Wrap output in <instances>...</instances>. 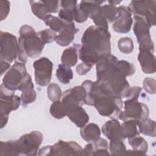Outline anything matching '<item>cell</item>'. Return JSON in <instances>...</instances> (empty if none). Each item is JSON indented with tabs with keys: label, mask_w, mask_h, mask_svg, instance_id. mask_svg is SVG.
Returning a JSON list of instances; mask_svg holds the SVG:
<instances>
[{
	"label": "cell",
	"mask_w": 156,
	"mask_h": 156,
	"mask_svg": "<svg viewBox=\"0 0 156 156\" xmlns=\"http://www.w3.org/2000/svg\"><path fill=\"white\" fill-rule=\"evenodd\" d=\"M33 13L40 20L44 19L51 13H57L59 9V1H30Z\"/></svg>",
	"instance_id": "cell-14"
},
{
	"label": "cell",
	"mask_w": 156,
	"mask_h": 156,
	"mask_svg": "<svg viewBox=\"0 0 156 156\" xmlns=\"http://www.w3.org/2000/svg\"><path fill=\"white\" fill-rule=\"evenodd\" d=\"M1 117V129H2L7 123L9 119V115L7 116H0Z\"/></svg>",
	"instance_id": "cell-47"
},
{
	"label": "cell",
	"mask_w": 156,
	"mask_h": 156,
	"mask_svg": "<svg viewBox=\"0 0 156 156\" xmlns=\"http://www.w3.org/2000/svg\"><path fill=\"white\" fill-rule=\"evenodd\" d=\"M0 155H20L16 140L0 142Z\"/></svg>",
	"instance_id": "cell-29"
},
{
	"label": "cell",
	"mask_w": 156,
	"mask_h": 156,
	"mask_svg": "<svg viewBox=\"0 0 156 156\" xmlns=\"http://www.w3.org/2000/svg\"><path fill=\"white\" fill-rule=\"evenodd\" d=\"M30 74H27L25 79L18 88V90L22 91L21 99L22 105L26 107L28 104L34 102L37 98L36 92Z\"/></svg>",
	"instance_id": "cell-21"
},
{
	"label": "cell",
	"mask_w": 156,
	"mask_h": 156,
	"mask_svg": "<svg viewBox=\"0 0 156 156\" xmlns=\"http://www.w3.org/2000/svg\"><path fill=\"white\" fill-rule=\"evenodd\" d=\"M104 1H82L77 5L74 20L79 23L87 21L100 6L105 2Z\"/></svg>",
	"instance_id": "cell-17"
},
{
	"label": "cell",
	"mask_w": 156,
	"mask_h": 156,
	"mask_svg": "<svg viewBox=\"0 0 156 156\" xmlns=\"http://www.w3.org/2000/svg\"><path fill=\"white\" fill-rule=\"evenodd\" d=\"M118 60V58L112 54L101 57L96 63L97 78L114 68Z\"/></svg>",
	"instance_id": "cell-25"
},
{
	"label": "cell",
	"mask_w": 156,
	"mask_h": 156,
	"mask_svg": "<svg viewBox=\"0 0 156 156\" xmlns=\"http://www.w3.org/2000/svg\"><path fill=\"white\" fill-rule=\"evenodd\" d=\"M39 155H82L83 149L76 142L59 140L53 146H46L41 148Z\"/></svg>",
	"instance_id": "cell-4"
},
{
	"label": "cell",
	"mask_w": 156,
	"mask_h": 156,
	"mask_svg": "<svg viewBox=\"0 0 156 156\" xmlns=\"http://www.w3.org/2000/svg\"><path fill=\"white\" fill-rule=\"evenodd\" d=\"M133 30L139 43V47L147 48L154 52V45L149 32L151 27L147 21L144 18L136 15H133Z\"/></svg>",
	"instance_id": "cell-9"
},
{
	"label": "cell",
	"mask_w": 156,
	"mask_h": 156,
	"mask_svg": "<svg viewBox=\"0 0 156 156\" xmlns=\"http://www.w3.org/2000/svg\"><path fill=\"white\" fill-rule=\"evenodd\" d=\"M93 147V155H109L110 154L108 151V144L107 141L102 138H99L97 141L92 143Z\"/></svg>",
	"instance_id": "cell-34"
},
{
	"label": "cell",
	"mask_w": 156,
	"mask_h": 156,
	"mask_svg": "<svg viewBox=\"0 0 156 156\" xmlns=\"http://www.w3.org/2000/svg\"><path fill=\"white\" fill-rule=\"evenodd\" d=\"M121 1H108V4H111V5H118L119 4L121 3Z\"/></svg>",
	"instance_id": "cell-48"
},
{
	"label": "cell",
	"mask_w": 156,
	"mask_h": 156,
	"mask_svg": "<svg viewBox=\"0 0 156 156\" xmlns=\"http://www.w3.org/2000/svg\"><path fill=\"white\" fill-rule=\"evenodd\" d=\"M37 34L44 44L50 43L55 41L57 37L56 33L50 29H46L39 31L37 32Z\"/></svg>",
	"instance_id": "cell-39"
},
{
	"label": "cell",
	"mask_w": 156,
	"mask_h": 156,
	"mask_svg": "<svg viewBox=\"0 0 156 156\" xmlns=\"http://www.w3.org/2000/svg\"><path fill=\"white\" fill-rule=\"evenodd\" d=\"M93 147L92 143H89L83 149V155H93Z\"/></svg>",
	"instance_id": "cell-44"
},
{
	"label": "cell",
	"mask_w": 156,
	"mask_h": 156,
	"mask_svg": "<svg viewBox=\"0 0 156 156\" xmlns=\"http://www.w3.org/2000/svg\"><path fill=\"white\" fill-rule=\"evenodd\" d=\"M129 144L132 146L133 150L146 154L148 149V144L144 138L139 135L128 138Z\"/></svg>",
	"instance_id": "cell-31"
},
{
	"label": "cell",
	"mask_w": 156,
	"mask_h": 156,
	"mask_svg": "<svg viewBox=\"0 0 156 156\" xmlns=\"http://www.w3.org/2000/svg\"><path fill=\"white\" fill-rule=\"evenodd\" d=\"M60 5L62 9L58 12L59 18L66 22H73L75 18L77 1L63 0L60 1Z\"/></svg>",
	"instance_id": "cell-23"
},
{
	"label": "cell",
	"mask_w": 156,
	"mask_h": 156,
	"mask_svg": "<svg viewBox=\"0 0 156 156\" xmlns=\"http://www.w3.org/2000/svg\"><path fill=\"white\" fill-rule=\"evenodd\" d=\"M79 47V44L74 43L73 46L64 50L61 57V62L63 65L68 67L74 66L76 65L78 60L77 51Z\"/></svg>",
	"instance_id": "cell-26"
},
{
	"label": "cell",
	"mask_w": 156,
	"mask_h": 156,
	"mask_svg": "<svg viewBox=\"0 0 156 156\" xmlns=\"http://www.w3.org/2000/svg\"><path fill=\"white\" fill-rule=\"evenodd\" d=\"M21 98L15 94L14 91L7 89L2 83L0 87V116H7L13 110L18 108Z\"/></svg>",
	"instance_id": "cell-12"
},
{
	"label": "cell",
	"mask_w": 156,
	"mask_h": 156,
	"mask_svg": "<svg viewBox=\"0 0 156 156\" xmlns=\"http://www.w3.org/2000/svg\"><path fill=\"white\" fill-rule=\"evenodd\" d=\"M0 58L10 64L18 58V43L16 37L10 33L2 30L0 32Z\"/></svg>",
	"instance_id": "cell-10"
},
{
	"label": "cell",
	"mask_w": 156,
	"mask_h": 156,
	"mask_svg": "<svg viewBox=\"0 0 156 156\" xmlns=\"http://www.w3.org/2000/svg\"><path fill=\"white\" fill-rule=\"evenodd\" d=\"M146 154L135 150H126L124 155H145Z\"/></svg>",
	"instance_id": "cell-46"
},
{
	"label": "cell",
	"mask_w": 156,
	"mask_h": 156,
	"mask_svg": "<svg viewBox=\"0 0 156 156\" xmlns=\"http://www.w3.org/2000/svg\"><path fill=\"white\" fill-rule=\"evenodd\" d=\"M133 19L128 7L120 5L117 7V16L113 24L115 32L119 34L128 33L132 27Z\"/></svg>",
	"instance_id": "cell-15"
},
{
	"label": "cell",
	"mask_w": 156,
	"mask_h": 156,
	"mask_svg": "<svg viewBox=\"0 0 156 156\" xmlns=\"http://www.w3.org/2000/svg\"><path fill=\"white\" fill-rule=\"evenodd\" d=\"M49 112L51 115L56 119H62L66 116L65 107L62 101L54 102L51 105Z\"/></svg>",
	"instance_id": "cell-35"
},
{
	"label": "cell",
	"mask_w": 156,
	"mask_h": 156,
	"mask_svg": "<svg viewBox=\"0 0 156 156\" xmlns=\"http://www.w3.org/2000/svg\"><path fill=\"white\" fill-rule=\"evenodd\" d=\"M19 34L20 35L18 39V58L19 60L26 63L28 57L33 58L39 57L45 44L34 28L27 24L23 25L20 27Z\"/></svg>",
	"instance_id": "cell-2"
},
{
	"label": "cell",
	"mask_w": 156,
	"mask_h": 156,
	"mask_svg": "<svg viewBox=\"0 0 156 156\" xmlns=\"http://www.w3.org/2000/svg\"><path fill=\"white\" fill-rule=\"evenodd\" d=\"M109 151L112 155H123L126 152V147L123 141H110Z\"/></svg>",
	"instance_id": "cell-37"
},
{
	"label": "cell",
	"mask_w": 156,
	"mask_h": 156,
	"mask_svg": "<svg viewBox=\"0 0 156 156\" xmlns=\"http://www.w3.org/2000/svg\"><path fill=\"white\" fill-rule=\"evenodd\" d=\"M43 140V134L39 131H32L22 135L16 140L20 155H37Z\"/></svg>",
	"instance_id": "cell-6"
},
{
	"label": "cell",
	"mask_w": 156,
	"mask_h": 156,
	"mask_svg": "<svg viewBox=\"0 0 156 156\" xmlns=\"http://www.w3.org/2000/svg\"><path fill=\"white\" fill-rule=\"evenodd\" d=\"M62 97V102L65 107L73 105L82 106L85 104V91L81 85L66 90L63 92Z\"/></svg>",
	"instance_id": "cell-16"
},
{
	"label": "cell",
	"mask_w": 156,
	"mask_h": 156,
	"mask_svg": "<svg viewBox=\"0 0 156 156\" xmlns=\"http://www.w3.org/2000/svg\"><path fill=\"white\" fill-rule=\"evenodd\" d=\"M46 25L50 27V29L55 32H60L65 26V21L61 20L60 18L52 16L51 15H48L43 21Z\"/></svg>",
	"instance_id": "cell-32"
},
{
	"label": "cell",
	"mask_w": 156,
	"mask_h": 156,
	"mask_svg": "<svg viewBox=\"0 0 156 156\" xmlns=\"http://www.w3.org/2000/svg\"><path fill=\"white\" fill-rule=\"evenodd\" d=\"M138 60L142 71L146 74H153L155 72V57L153 52L145 48L139 47Z\"/></svg>",
	"instance_id": "cell-18"
},
{
	"label": "cell",
	"mask_w": 156,
	"mask_h": 156,
	"mask_svg": "<svg viewBox=\"0 0 156 156\" xmlns=\"http://www.w3.org/2000/svg\"><path fill=\"white\" fill-rule=\"evenodd\" d=\"M28 73L24 63L16 62L5 74L2 79V84L10 91L18 90Z\"/></svg>",
	"instance_id": "cell-7"
},
{
	"label": "cell",
	"mask_w": 156,
	"mask_h": 156,
	"mask_svg": "<svg viewBox=\"0 0 156 156\" xmlns=\"http://www.w3.org/2000/svg\"><path fill=\"white\" fill-rule=\"evenodd\" d=\"M56 76L60 83L68 84L73 78V73L70 67L59 64L56 70Z\"/></svg>",
	"instance_id": "cell-30"
},
{
	"label": "cell",
	"mask_w": 156,
	"mask_h": 156,
	"mask_svg": "<svg viewBox=\"0 0 156 156\" xmlns=\"http://www.w3.org/2000/svg\"><path fill=\"white\" fill-rule=\"evenodd\" d=\"M115 68L125 77L132 76L135 73V66L126 60H118L115 65Z\"/></svg>",
	"instance_id": "cell-33"
},
{
	"label": "cell",
	"mask_w": 156,
	"mask_h": 156,
	"mask_svg": "<svg viewBox=\"0 0 156 156\" xmlns=\"http://www.w3.org/2000/svg\"><path fill=\"white\" fill-rule=\"evenodd\" d=\"M140 121L136 120H126L124 121L121 125L122 133L125 139L126 138H131L135 135H139L138 122Z\"/></svg>",
	"instance_id": "cell-27"
},
{
	"label": "cell",
	"mask_w": 156,
	"mask_h": 156,
	"mask_svg": "<svg viewBox=\"0 0 156 156\" xmlns=\"http://www.w3.org/2000/svg\"><path fill=\"white\" fill-rule=\"evenodd\" d=\"M138 130L140 133L144 135L155 137L156 135L155 121L148 118L140 121L138 122Z\"/></svg>",
	"instance_id": "cell-28"
},
{
	"label": "cell",
	"mask_w": 156,
	"mask_h": 156,
	"mask_svg": "<svg viewBox=\"0 0 156 156\" xmlns=\"http://www.w3.org/2000/svg\"><path fill=\"white\" fill-rule=\"evenodd\" d=\"M0 62H1V76H2L4 74V73L10 68V64L5 62L2 58H0Z\"/></svg>",
	"instance_id": "cell-45"
},
{
	"label": "cell",
	"mask_w": 156,
	"mask_h": 156,
	"mask_svg": "<svg viewBox=\"0 0 156 156\" xmlns=\"http://www.w3.org/2000/svg\"><path fill=\"white\" fill-rule=\"evenodd\" d=\"M96 81L110 93L117 98H126L130 85L126 77L117 71L115 66L100 77Z\"/></svg>",
	"instance_id": "cell-3"
},
{
	"label": "cell",
	"mask_w": 156,
	"mask_h": 156,
	"mask_svg": "<svg viewBox=\"0 0 156 156\" xmlns=\"http://www.w3.org/2000/svg\"><path fill=\"white\" fill-rule=\"evenodd\" d=\"M117 16V7L115 5L105 4L100 6L90 16L95 26L108 29V23L115 21Z\"/></svg>",
	"instance_id": "cell-13"
},
{
	"label": "cell",
	"mask_w": 156,
	"mask_h": 156,
	"mask_svg": "<svg viewBox=\"0 0 156 156\" xmlns=\"http://www.w3.org/2000/svg\"><path fill=\"white\" fill-rule=\"evenodd\" d=\"M102 132L110 141H124L125 139L121 125L118 120L116 119H112L105 122L102 127Z\"/></svg>",
	"instance_id": "cell-19"
},
{
	"label": "cell",
	"mask_w": 156,
	"mask_h": 156,
	"mask_svg": "<svg viewBox=\"0 0 156 156\" xmlns=\"http://www.w3.org/2000/svg\"><path fill=\"white\" fill-rule=\"evenodd\" d=\"M141 91L142 88L140 87H130L126 93V98H127V99H138Z\"/></svg>",
	"instance_id": "cell-42"
},
{
	"label": "cell",
	"mask_w": 156,
	"mask_h": 156,
	"mask_svg": "<svg viewBox=\"0 0 156 156\" xmlns=\"http://www.w3.org/2000/svg\"><path fill=\"white\" fill-rule=\"evenodd\" d=\"M47 94L48 99L52 102L60 101L62 96V90L60 86L55 83H50L47 88Z\"/></svg>",
	"instance_id": "cell-36"
},
{
	"label": "cell",
	"mask_w": 156,
	"mask_h": 156,
	"mask_svg": "<svg viewBox=\"0 0 156 156\" xmlns=\"http://www.w3.org/2000/svg\"><path fill=\"white\" fill-rule=\"evenodd\" d=\"M33 67L36 83L41 87L48 85L51 80L52 62L46 57H41L34 62Z\"/></svg>",
	"instance_id": "cell-11"
},
{
	"label": "cell",
	"mask_w": 156,
	"mask_h": 156,
	"mask_svg": "<svg viewBox=\"0 0 156 156\" xmlns=\"http://www.w3.org/2000/svg\"><path fill=\"white\" fill-rule=\"evenodd\" d=\"M80 134L85 141L94 143L100 138L101 130L97 124L91 122L80 128Z\"/></svg>",
	"instance_id": "cell-24"
},
{
	"label": "cell",
	"mask_w": 156,
	"mask_h": 156,
	"mask_svg": "<svg viewBox=\"0 0 156 156\" xmlns=\"http://www.w3.org/2000/svg\"><path fill=\"white\" fill-rule=\"evenodd\" d=\"M91 67L92 66L88 65L84 63H81L77 66L76 69L78 74L83 76V75L87 74V73L90 71V69H91Z\"/></svg>",
	"instance_id": "cell-43"
},
{
	"label": "cell",
	"mask_w": 156,
	"mask_h": 156,
	"mask_svg": "<svg viewBox=\"0 0 156 156\" xmlns=\"http://www.w3.org/2000/svg\"><path fill=\"white\" fill-rule=\"evenodd\" d=\"M65 110L66 116L78 127H83L89 121L88 115L80 105H73L65 107Z\"/></svg>",
	"instance_id": "cell-20"
},
{
	"label": "cell",
	"mask_w": 156,
	"mask_h": 156,
	"mask_svg": "<svg viewBox=\"0 0 156 156\" xmlns=\"http://www.w3.org/2000/svg\"><path fill=\"white\" fill-rule=\"evenodd\" d=\"M124 110L121 111L118 119L123 121L126 120H136L140 121L148 118L149 110L148 107L138 101L129 99L123 102Z\"/></svg>",
	"instance_id": "cell-5"
},
{
	"label": "cell",
	"mask_w": 156,
	"mask_h": 156,
	"mask_svg": "<svg viewBox=\"0 0 156 156\" xmlns=\"http://www.w3.org/2000/svg\"><path fill=\"white\" fill-rule=\"evenodd\" d=\"M79 31L74 22H66L64 29L57 35L55 41L61 46H68L74 40L75 34Z\"/></svg>",
	"instance_id": "cell-22"
},
{
	"label": "cell",
	"mask_w": 156,
	"mask_h": 156,
	"mask_svg": "<svg viewBox=\"0 0 156 156\" xmlns=\"http://www.w3.org/2000/svg\"><path fill=\"white\" fill-rule=\"evenodd\" d=\"M10 12V2L8 1H0V20H4Z\"/></svg>",
	"instance_id": "cell-41"
},
{
	"label": "cell",
	"mask_w": 156,
	"mask_h": 156,
	"mask_svg": "<svg viewBox=\"0 0 156 156\" xmlns=\"http://www.w3.org/2000/svg\"><path fill=\"white\" fill-rule=\"evenodd\" d=\"M118 47L121 52L129 54L133 51V40L129 37L121 38L118 42Z\"/></svg>",
	"instance_id": "cell-38"
},
{
	"label": "cell",
	"mask_w": 156,
	"mask_h": 156,
	"mask_svg": "<svg viewBox=\"0 0 156 156\" xmlns=\"http://www.w3.org/2000/svg\"><path fill=\"white\" fill-rule=\"evenodd\" d=\"M155 80L151 77H146L143 83V88L144 90L151 94H154L156 91Z\"/></svg>",
	"instance_id": "cell-40"
},
{
	"label": "cell",
	"mask_w": 156,
	"mask_h": 156,
	"mask_svg": "<svg viewBox=\"0 0 156 156\" xmlns=\"http://www.w3.org/2000/svg\"><path fill=\"white\" fill-rule=\"evenodd\" d=\"M111 35L108 29L90 26L84 32L80 47L94 53L100 58L111 54Z\"/></svg>",
	"instance_id": "cell-1"
},
{
	"label": "cell",
	"mask_w": 156,
	"mask_h": 156,
	"mask_svg": "<svg viewBox=\"0 0 156 156\" xmlns=\"http://www.w3.org/2000/svg\"><path fill=\"white\" fill-rule=\"evenodd\" d=\"M156 1H132L128 7L131 13L133 15L144 18L151 27L155 24Z\"/></svg>",
	"instance_id": "cell-8"
}]
</instances>
